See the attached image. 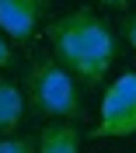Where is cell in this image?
<instances>
[{
  "mask_svg": "<svg viewBox=\"0 0 136 153\" xmlns=\"http://www.w3.org/2000/svg\"><path fill=\"white\" fill-rule=\"evenodd\" d=\"M0 153H35L31 136H0Z\"/></svg>",
  "mask_w": 136,
  "mask_h": 153,
  "instance_id": "52a82bcc",
  "label": "cell"
},
{
  "mask_svg": "<svg viewBox=\"0 0 136 153\" xmlns=\"http://www.w3.org/2000/svg\"><path fill=\"white\" fill-rule=\"evenodd\" d=\"M7 63H10V45L4 42V35H0V70L7 66Z\"/></svg>",
  "mask_w": 136,
  "mask_h": 153,
  "instance_id": "9c48e42d",
  "label": "cell"
},
{
  "mask_svg": "<svg viewBox=\"0 0 136 153\" xmlns=\"http://www.w3.org/2000/svg\"><path fill=\"white\" fill-rule=\"evenodd\" d=\"M35 153H80V129L70 118H56L35 139Z\"/></svg>",
  "mask_w": 136,
  "mask_h": 153,
  "instance_id": "5b68a950",
  "label": "cell"
},
{
  "mask_svg": "<svg viewBox=\"0 0 136 153\" xmlns=\"http://www.w3.org/2000/svg\"><path fill=\"white\" fill-rule=\"evenodd\" d=\"M122 31H126V38H129V45L136 49V14H129V21H126V28H122Z\"/></svg>",
  "mask_w": 136,
  "mask_h": 153,
  "instance_id": "ba28073f",
  "label": "cell"
},
{
  "mask_svg": "<svg viewBox=\"0 0 136 153\" xmlns=\"http://www.w3.org/2000/svg\"><path fill=\"white\" fill-rule=\"evenodd\" d=\"M25 118V94L14 80H0V136H10Z\"/></svg>",
  "mask_w": 136,
  "mask_h": 153,
  "instance_id": "8992f818",
  "label": "cell"
},
{
  "mask_svg": "<svg viewBox=\"0 0 136 153\" xmlns=\"http://www.w3.org/2000/svg\"><path fill=\"white\" fill-rule=\"evenodd\" d=\"M136 132V73H122L101 97V115L91 139H122Z\"/></svg>",
  "mask_w": 136,
  "mask_h": 153,
  "instance_id": "3957f363",
  "label": "cell"
},
{
  "mask_svg": "<svg viewBox=\"0 0 136 153\" xmlns=\"http://www.w3.org/2000/svg\"><path fill=\"white\" fill-rule=\"evenodd\" d=\"M98 4H105V7H115V10H126L129 4H136V0H98Z\"/></svg>",
  "mask_w": 136,
  "mask_h": 153,
  "instance_id": "30bf717a",
  "label": "cell"
},
{
  "mask_svg": "<svg viewBox=\"0 0 136 153\" xmlns=\"http://www.w3.org/2000/svg\"><path fill=\"white\" fill-rule=\"evenodd\" d=\"M49 10V0H0V31L14 38L18 45H28L39 31Z\"/></svg>",
  "mask_w": 136,
  "mask_h": 153,
  "instance_id": "277c9868",
  "label": "cell"
},
{
  "mask_svg": "<svg viewBox=\"0 0 136 153\" xmlns=\"http://www.w3.org/2000/svg\"><path fill=\"white\" fill-rule=\"evenodd\" d=\"M46 38L56 52V59L87 87H98L105 80V73L112 70V63L119 59L115 28L87 7L70 10L59 21H52L46 28Z\"/></svg>",
  "mask_w": 136,
  "mask_h": 153,
  "instance_id": "6da1fadb",
  "label": "cell"
},
{
  "mask_svg": "<svg viewBox=\"0 0 136 153\" xmlns=\"http://www.w3.org/2000/svg\"><path fill=\"white\" fill-rule=\"evenodd\" d=\"M28 101L35 111L52 115V118H84V101H80L77 76L70 73L59 59H35L25 73Z\"/></svg>",
  "mask_w": 136,
  "mask_h": 153,
  "instance_id": "7a4b0ae2",
  "label": "cell"
}]
</instances>
